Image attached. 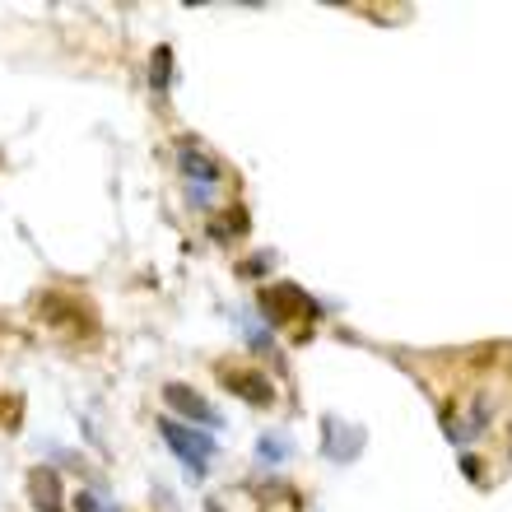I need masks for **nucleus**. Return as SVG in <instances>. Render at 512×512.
Listing matches in <instances>:
<instances>
[{
	"label": "nucleus",
	"instance_id": "1",
	"mask_svg": "<svg viewBox=\"0 0 512 512\" xmlns=\"http://www.w3.org/2000/svg\"><path fill=\"white\" fill-rule=\"evenodd\" d=\"M159 438L177 452V461L187 466V475H196V480H201V475L210 471V457H215V433L191 429V424H182V419L163 415L159 419Z\"/></svg>",
	"mask_w": 512,
	"mask_h": 512
},
{
	"label": "nucleus",
	"instance_id": "2",
	"mask_svg": "<svg viewBox=\"0 0 512 512\" xmlns=\"http://www.w3.org/2000/svg\"><path fill=\"white\" fill-rule=\"evenodd\" d=\"M261 308L275 317V322H289V317H317V303H312L298 284H270L261 294Z\"/></svg>",
	"mask_w": 512,
	"mask_h": 512
},
{
	"label": "nucleus",
	"instance_id": "3",
	"mask_svg": "<svg viewBox=\"0 0 512 512\" xmlns=\"http://www.w3.org/2000/svg\"><path fill=\"white\" fill-rule=\"evenodd\" d=\"M364 443H368V433L359 429V424H340V419H326L322 424V452L331 461H354L359 452H364Z\"/></svg>",
	"mask_w": 512,
	"mask_h": 512
},
{
	"label": "nucleus",
	"instance_id": "4",
	"mask_svg": "<svg viewBox=\"0 0 512 512\" xmlns=\"http://www.w3.org/2000/svg\"><path fill=\"white\" fill-rule=\"evenodd\" d=\"M163 401L173 405L177 415H187V419H196V424H205V433L210 429H219V410L210 401H205V396H196V391H187L182 387V382H168V387H163Z\"/></svg>",
	"mask_w": 512,
	"mask_h": 512
},
{
	"label": "nucleus",
	"instance_id": "5",
	"mask_svg": "<svg viewBox=\"0 0 512 512\" xmlns=\"http://www.w3.org/2000/svg\"><path fill=\"white\" fill-rule=\"evenodd\" d=\"M224 387H229L233 396H243L247 405H270L275 401L270 378L266 373H256V368H224Z\"/></svg>",
	"mask_w": 512,
	"mask_h": 512
},
{
	"label": "nucleus",
	"instance_id": "6",
	"mask_svg": "<svg viewBox=\"0 0 512 512\" xmlns=\"http://www.w3.org/2000/svg\"><path fill=\"white\" fill-rule=\"evenodd\" d=\"M177 163H182V173H187L191 182H201V187H219V182H224V168H219L210 154H201L196 145L177 149Z\"/></svg>",
	"mask_w": 512,
	"mask_h": 512
},
{
	"label": "nucleus",
	"instance_id": "7",
	"mask_svg": "<svg viewBox=\"0 0 512 512\" xmlns=\"http://www.w3.org/2000/svg\"><path fill=\"white\" fill-rule=\"evenodd\" d=\"M173 84V47H154V61H149V89L154 94H168Z\"/></svg>",
	"mask_w": 512,
	"mask_h": 512
},
{
	"label": "nucleus",
	"instance_id": "8",
	"mask_svg": "<svg viewBox=\"0 0 512 512\" xmlns=\"http://www.w3.org/2000/svg\"><path fill=\"white\" fill-rule=\"evenodd\" d=\"M33 503L42 512H61V503H56V471H33Z\"/></svg>",
	"mask_w": 512,
	"mask_h": 512
},
{
	"label": "nucleus",
	"instance_id": "9",
	"mask_svg": "<svg viewBox=\"0 0 512 512\" xmlns=\"http://www.w3.org/2000/svg\"><path fill=\"white\" fill-rule=\"evenodd\" d=\"M256 457H261V466H280V461L289 457V443H284L280 433H266V438L256 443Z\"/></svg>",
	"mask_w": 512,
	"mask_h": 512
},
{
	"label": "nucleus",
	"instance_id": "10",
	"mask_svg": "<svg viewBox=\"0 0 512 512\" xmlns=\"http://www.w3.org/2000/svg\"><path fill=\"white\" fill-rule=\"evenodd\" d=\"M75 512H112V508H98L94 494H75Z\"/></svg>",
	"mask_w": 512,
	"mask_h": 512
}]
</instances>
